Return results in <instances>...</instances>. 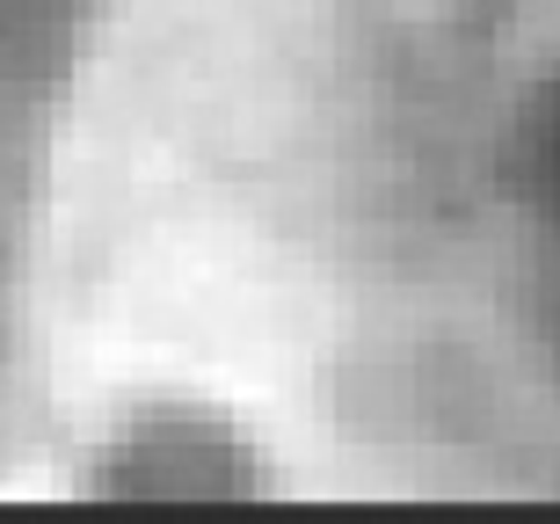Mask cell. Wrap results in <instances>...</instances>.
<instances>
[{
  "mask_svg": "<svg viewBox=\"0 0 560 524\" xmlns=\"http://www.w3.org/2000/svg\"><path fill=\"white\" fill-rule=\"evenodd\" d=\"M248 466V444L226 422L197 416V408H167L117 438V452L103 459V481L117 496H241L255 481Z\"/></svg>",
  "mask_w": 560,
  "mask_h": 524,
  "instance_id": "obj_1",
  "label": "cell"
},
{
  "mask_svg": "<svg viewBox=\"0 0 560 524\" xmlns=\"http://www.w3.org/2000/svg\"><path fill=\"white\" fill-rule=\"evenodd\" d=\"M524 175L539 189V205L560 219V81L539 95V109L524 117Z\"/></svg>",
  "mask_w": 560,
  "mask_h": 524,
  "instance_id": "obj_2",
  "label": "cell"
}]
</instances>
